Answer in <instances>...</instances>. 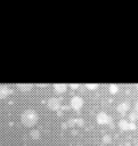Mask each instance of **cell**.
Instances as JSON below:
<instances>
[{"label": "cell", "mask_w": 138, "mask_h": 146, "mask_svg": "<svg viewBox=\"0 0 138 146\" xmlns=\"http://www.w3.org/2000/svg\"><path fill=\"white\" fill-rule=\"evenodd\" d=\"M38 120H39V115L33 108H26L21 114V122L27 128H32L38 122Z\"/></svg>", "instance_id": "1"}, {"label": "cell", "mask_w": 138, "mask_h": 146, "mask_svg": "<svg viewBox=\"0 0 138 146\" xmlns=\"http://www.w3.org/2000/svg\"><path fill=\"white\" fill-rule=\"evenodd\" d=\"M13 91L7 87V86H1V98H5L7 95H9V94H11Z\"/></svg>", "instance_id": "9"}, {"label": "cell", "mask_w": 138, "mask_h": 146, "mask_svg": "<svg viewBox=\"0 0 138 146\" xmlns=\"http://www.w3.org/2000/svg\"><path fill=\"white\" fill-rule=\"evenodd\" d=\"M119 90V86L117 84H111L109 86V92L111 94H116Z\"/></svg>", "instance_id": "12"}, {"label": "cell", "mask_w": 138, "mask_h": 146, "mask_svg": "<svg viewBox=\"0 0 138 146\" xmlns=\"http://www.w3.org/2000/svg\"><path fill=\"white\" fill-rule=\"evenodd\" d=\"M137 90H138V84H137Z\"/></svg>", "instance_id": "17"}, {"label": "cell", "mask_w": 138, "mask_h": 146, "mask_svg": "<svg viewBox=\"0 0 138 146\" xmlns=\"http://www.w3.org/2000/svg\"><path fill=\"white\" fill-rule=\"evenodd\" d=\"M22 92H27V91H30L31 89H32V84H30V83H21V84H17L16 86Z\"/></svg>", "instance_id": "8"}, {"label": "cell", "mask_w": 138, "mask_h": 146, "mask_svg": "<svg viewBox=\"0 0 138 146\" xmlns=\"http://www.w3.org/2000/svg\"><path fill=\"white\" fill-rule=\"evenodd\" d=\"M136 146H138V144H137V145H136Z\"/></svg>", "instance_id": "18"}, {"label": "cell", "mask_w": 138, "mask_h": 146, "mask_svg": "<svg viewBox=\"0 0 138 146\" xmlns=\"http://www.w3.org/2000/svg\"><path fill=\"white\" fill-rule=\"evenodd\" d=\"M86 87H87L88 89H91V90H96V89L98 88V84H97V83H94V84L87 83V84H86Z\"/></svg>", "instance_id": "13"}, {"label": "cell", "mask_w": 138, "mask_h": 146, "mask_svg": "<svg viewBox=\"0 0 138 146\" xmlns=\"http://www.w3.org/2000/svg\"><path fill=\"white\" fill-rule=\"evenodd\" d=\"M111 140H112V138H111V136H108V135H105V136H103V141L104 143H111Z\"/></svg>", "instance_id": "14"}, {"label": "cell", "mask_w": 138, "mask_h": 146, "mask_svg": "<svg viewBox=\"0 0 138 146\" xmlns=\"http://www.w3.org/2000/svg\"><path fill=\"white\" fill-rule=\"evenodd\" d=\"M117 124H119V128L122 129V130H129V129L133 130V129H136L135 122H129V121H127L124 119H121Z\"/></svg>", "instance_id": "5"}, {"label": "cell", "mask_w": 138, "mask_h": 146, "mask_svg": "<svg viewBox=\"0 0 138 146\" xmlns=\"http://www.w3.org/2000/svg\"><path fill=\"white\" fill-rule=\"evenodd\" d=\"M96 121H97L98 124H113L112 123V119L105 112H99L96 115Z\"/></svg>", "instance_id": "2"}, {"label": "cell", "mask_w": 138, "mask_h": 146, "mask_svg": "<svg viewBox=\"0 0 138 146\" xmlns=\"http://www.w3.org/2000/svg\"><path fill=\"white\" fill-rule=\"evenodd\" d=\"M30 136H31V138H33V139H39L40 136H41V133H40V131H39L38 129H32V130L30 131Z\"/></svg>", "instance_id": "10"}, {"label": "cell", "mask_w": 138, "mask_h": 146, "mask_svg": "<svg viewBox=\"0 0 138 146\" xmlns=\"http://www.w3.org/2000/svg\"><path fill=\"white\" fill-rule=\"evenodd\" d=\"M135 111H136V112L138 113V100H137V102L135 103Z\"/></svg>", "instance_id": "15"}, {"label": "cell", "mask_w": 138, "mask_h": 146, "mask_svg": "<svg viewBox=\"0 0 138 146\" xmlns=\"http://www.w3.org/2000/svg\"><path fill=\"white\" fill-rule=\"evenodd\" d=\"M116 110H117L119 113L124 114V113L127 112V110H129V104H128L127 102H123V103H121V104H119V105L116 106Z\"/></svg>", "instance_id": "7"}, {"label": "cell", "mask_w": 138, "mask_h": 146, "mask_svg": "<svg viewBox=\"0 0 138 146\" xmlns=\"http://www.w3.org/2000/svg\"><path fill=\"white\" fill-rule=\"evenodd\" d=\"M60 98H56V97H51V98H49L48 99V102H47V104H48V106H49V108L50 110H52V111H58V110H60Z\"/></svg>", "instance_id": "4"}, {"label": "cell", "mask_w": 138, "mask_h": 146, "mask_svg": "<svg viewBox=\"0 0 138 146\" xmlns=\"http://www.w3.org/2000/svg\"><path fill=\"white\" fill-rule=\"evenodd\" d=\"M67 86L65 83H56L54 84V90L56 94H63L64 91H66Z\"/></svg>", "instance_id": "6"}, {"label": "cell", "mask_w": 138, "mask_h": 146, "mask_svg": "<svg viewBox=\"0 0 138 146\" xmlns=\"http://www.w3.org/2000/svg\"><path fill=\"white\" fill-rule=\"evenodd\" d=\"M78 87H79L78 84H71V88H72V89H76Z\"/></svg>", "instance_id": "16"}, {"label": "cell", "mask_w": 138, "mask_h": 146, "mask_svg": "<svg viewBox=\"0 0 138 146\" xmlns=\"http://www.w3.org/2000/svg\"><path fill=\"white\" fill-rule=\"evenodd\" d=\"M70 106L73 108V110H80L82 106H83V99L79 96H73L70 100Z\"/></svg>", "instance_id": "3"}, {"label": "cell", "mask_w": 138, "mask_h": 146, "mask_svg": "<svg viewBox=\"0 0 138 146\" xmlns=\"http://www.w3.org/2000/svg\"><path fill=\"white\" fill-rule=\"evenodd\" d=\"M129 119H130V122H135V121L138 119V113H137L136 111L131 112V113L129 114Z\"/></svg>", "instance_id": "11"}]
</instances>
